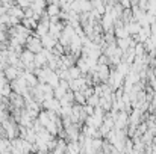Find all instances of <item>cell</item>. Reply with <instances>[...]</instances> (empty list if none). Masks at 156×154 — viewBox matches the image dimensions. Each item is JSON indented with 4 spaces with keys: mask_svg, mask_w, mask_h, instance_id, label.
I'll use <instances>...</instances> for the list:
<instances>
[{
    "mask_svg": "<svg viewBox=\"0 0 156 154\" xmlns=\"http://www.w3.org/2000/svg\"><path fill=\"white\" fill-rule=\"evenodd\" d=\"M99 100H100V98H99L97 95H93V97L88 98V103H90L91 107H93V106H99Z\"/></svg>",
    "mask_w": 156,
    "mask_h": 154,
    "instance_id": "cell-1",
    "label": "cell"
}]
</instances>
